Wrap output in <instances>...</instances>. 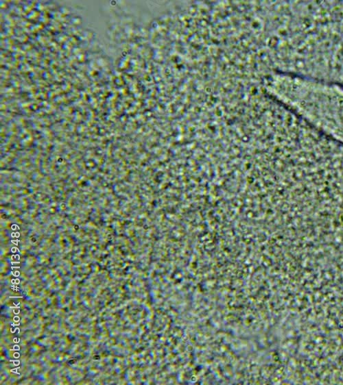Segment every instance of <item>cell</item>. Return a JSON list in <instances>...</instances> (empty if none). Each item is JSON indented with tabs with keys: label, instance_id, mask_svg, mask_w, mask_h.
<instances>
[{
	"label": "cell",
	"instance_id": "1",
	"mask_svg": "<svg viewBox=\"0 0 343 385\" xmlns=\"http://www.w3.org/2000/svg\"><path fill=\"white\" fill-rule=\"evenodd\" d=\"M305 120L320 132L343 145V88L318 82L308 91Z\"/></svg>",
	"mask_w": 343,
	"mask_h": 385
}]
</instances>
